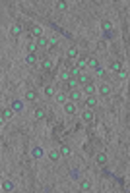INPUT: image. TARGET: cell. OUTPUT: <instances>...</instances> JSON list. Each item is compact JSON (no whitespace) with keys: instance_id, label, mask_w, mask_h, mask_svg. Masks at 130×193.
Segmentation results:
<instances>
[{"instance_id":"3957f363","label":"cell","mask_w":130,"mask_h":193,"mask_svg":"<svg viewBox=\"0 0 130 193\" xmlns=\"http://www.w3.org/2000/svg\"><path fill=\"white\" fill-rule=\"evenodd\" d=\"M68 99H70V101H80V99H84V93L78 91V89H74V91H70Z\"/></svg>"},{"instance_id":"8992f818","label":"cell","mask_w":130,"mask_h":193,"mask_svg":"<svg viewBox=\"0 0 130 193\" xmlns=\"http://www.w3.org/2000/svg\"><path fill=\"white\" fill-rule=\"evenodd\" d=\"M64 112L66 114H74V112H76V104H74V102H66V104H64Z\"/></svg>"},{"instance_id":"4dcf8cb0","label":"cell","mask_w":130,"mask_h":193,"mask_svg":"<svg viewBox=\"0 0 130 193\" xmlns=\"http://www.w3.org/2000/svg\"><path fill=\"white\" fill-rule=\"evenodd\" d=\"M25 99H27V101H35V99H37V93H35V91H27Z\"/></svg>"},{"instance_id":"d4e9b609","label":"cell","mask_w":130,"mask_h":193,"mask_svg":"<svg viewBox=\"0 0 130 193\" xmlns=\"http://www.w3.org/2000/svg\"><path fill=\"white\" fill-rule=\"evenodd\" d=\"M25 62L27 64H37V56H35V54H27V58H25Z\"/></svg>"},{"instance_id":"7402d4cb","label":"cell","mask_w":130,"mask_h":193,"mask_svg":"<svg viewBox=\"0 0 130 193\" xmlns=\"http://www.w3.org/2000/svg\"><path fill=\"white\" fill-rule=\"evenodd\" d=\"M60 156H62V155H60V151H51V153H49V158H51V160H58Z\"/></svg>"},{"instance_id":"5bb4252c","label":"cell","mask_w":130,"mask_h":193,"mask_svg":"<svg viewBox=\"0 0 130 193\" xmlns=\"http://www.w3.org/2000/svg\"><path fill=\"white\" fill-rule=\"evenodd\" d=\"M2 191H14V183L4 180V182H2Z\"/></svg>"},{"instance_id":"52a82bcc","label":"cell","mask_w":130,"mask_h":193,"mask_svg":"<svg viewBox=\"0 0 130 193\" xmlns=\"http://www.w3.org/2000/svg\"><path fill=\"white\" fill-rule=\"evenodd\" d=\"M31 156H33V158H41V156H43V149H41V147H33V149H31Z\"/></svg>"},{"instance_id":"7a4b0ae2","label":"cell","mask_w":130,"mask_h":193,"mask_svg":"<svg viewBox=\"0 0 130 193\" xmlns=\"http://www.w3.org/2000/svg\"><path fill=\"white\" fill-rule=\"evenodd\" d=\"M86 104H87V106H89V108H93V106H97V104H99V101H97V96H93V95H87V96H86Z\"/></svg>"},{"instance_id":"8fae6325","label":"cell","mask_w":130,"mask_h":193,"mask_svg":"<svg viewBox=\"0 0 130 193\" xmlns=\"http://www.w3.org/2000/svg\"><path fill=\"white\" fill-rule=\"evenodd\" d=\"M82 116H84V122H93V118H95L91 110H84V114H82Z\"/></svg>"},{"instance_id":"277c9868","label":"cell","mask_w":130,"mask_h":193,"mask_svg":"<svg viewBox=\"0 0 130 193\" xmlns=\"http://www.w3.org/2000/svg\"><path fill=\"white\" fill-rule=\"evenodd\" d=\"M12 108H14V112H22L23 110V101H20V99L12 101Z\"/></svg>"},{"instance_id":"5b68a950","label":"cell","mask_w":130,"mask_h":193,"mask_svg":"<svg viewBox=\"0 0 130 193\" xmlns=\"http://www.w3.org/2000/svg\"><path fill=\"white\" fill-rule=\"evenodd\" d=\"M56 102H58V104H66V102H68V95H66V93H56Z\"/></svg>"},{"instance_id":"f1b7e54d","label":"cell","mask_w":130,"mask_h":193,"mask_svg":"<svg viewBox=\"0 0 130 193\" xmlns=\"http://www.w3.org/2000/svg\"><path fill=\"white\" fill-rule=\"evenodd\" d=\"M82 189H84V191H89V189H91V182H89V180H84V182H82Z\"/></svg>"},{"instance_id":"74e56055","label":"cell","mask_w":130,"mask_h":193,"mask_svg":"<svg viewBox=\"0 0 130 193\" xmlns=\"http://www.w3.org/2000/svg\"><path fill=\"white\" fill-rule=\"evenodd\" d=\"M126 75H128V74H126V70H120V72H119V77H120V79H124Z\"/></svg>"},{"instance_id":"836d02e7","label":"cell","mask_w":130,"mask_h":193,"mask_svg":"<svg viewBox=\"0 0 130 193\" xmlns=\"http://www.w3.org/2000/svg\"><path fill=\"white\" fill-rule=\"evenodd\" d=\"M103 35H105V39H107V41H111V39H115V31H105Z\"/></svg>"},{"instance_id":"ba28073f","label":"cell","mask_w":130,"mask_h":193,"mask_svg":"<svg viewBox=\"0 0 130 193\" xmlns=\"http://www.w3.org/2000/svg\"><path fill=\"white\" fill-rule=\"evenodd\" d=\"M78 83H82V85H87V83H91V77L86 74H82L80 77H78Z\"/></svg>"},{"instance_id":"7c38bea8","label":"cell","mask_w":130,"mask_h":193,"mask_svg":"<svg viewBox=\"0 0 130 193\" xmlns=\"http://www.w3.org/2000/svg\"><path fill=\"white\" fill-rule=\"evenodd\" d=\"M95 160H97V164L103 166V164H107V155H105V153H99V155L95 156Z\"/></svg>"},{"instance_id":"83f0119b","label":"cell","mask_w":130,"mask_h":193,"mask_svg":"<svg viewBox=\"0 0 130 193\" xmlns=\"http://www.w3.org/2000/svg\"><path fill=\"white\" fill-rule=\"evenodd\" d=\"M111 70H113V72H120V70H122V64L117 60V62H113V64H111Z\"/></svg>"},{"instance_id":"d590c367","label":"cell","mask_w":130,"mask_h":193,"mask_svg":"<svg viewBox=\"0 0 130 193\" xmlns=\"http://www.w3.org/2000/svg\"><path fill=\"white\" fill-rule=\"evenodd\" d=\"M70 178H72V180H80V172H78V170H72V172H70Z\"/></svg>"},{"instance_id":"9a60e30c","label":"cell","mask_w":130,"mask_h":193,"mask_svg":"<svg viewBox=\"0 0 130 193\" xmlns=\"http://www.w3.org/2000/svg\"><path fill=\"white\" fill-rule=\"evenodd\" d=\"M87 68H91V70H97V68H99L97 58H89V60H87Z\"/></svg>"},{"instance_id":"f546056e","label":"cell","mask_w":130,"mask_h":193,"mask_svg":"<svg viewBox=\"0 0 130 193\" xmlns=\"http://www.w3.org/2000/svg\"><path fill=\"white\" fill-rule=\"evenodd\" d=\"M56 10L66 12V10H68V4H66V2H56Z\"/></svg>"},{"instance_id":"8d00e7d4","label":"cell","mask_w":130,"mask_h":193,"mask_svg":"<svg viewBox=\"0 0 130 193\" xmlns=\"http://www.w3.org/2000/svg\"><path fill=\"white\" fill-rule=\"evenodd\" d=\"M95 74H97L99 77H101V75H105V70H103V68H101V66H99L97 70H95Z\"/></svg>"},{"instance_id":"d6a6232c","label":"cell","mask_w":130,"mask_h":193,"mask_svg":"<svg viewBox=\"0 0 130 193\" xmlns=\"http://www.w3.org/2000/svg\"><path fill=\"white\" fill-rule=\"evenodd\" d=\"M27 50H29V54H35V50H37L35 43H29V44H27Z\"/></svg>"},{"instance_id":"6da1fadb","label":"cell","mask_w":130,"mask_h":193,"mask_svg":"<svg viewBox=\"0 0 130 193\" xmlns=\"http://www.w3.org/2000/svg\"><path fill=\"white\" fill-rule=\"evenodd\" d=\"M12 116H14V108H4V110H2V122L12 120Z\"/></svg>"},{"instance_id":"4316f807","label":"cell","mask_w":130,"mask_h":193,"mask_svg":"<svg viewBox=\"0 0 130 193\" xmlns=\"http://www.w3.org/2000/svg\"><path fill=\"white\" fill-rule=\"evenodd\" d=\"M101 27H103L105 31H113V23L109 22V19H105V22H103V23H101Z\"/></svg>"},{"instance_id":"d6986e66","label":"cell","mask_w":130,"mask_h":193,"mask_svg":"<svg viewBox=\"0 0 130 193\" xmlns=\"http://www.w3.org/2000/svg\"><path fill=\"white\" fill-rule=\"evenodd\" d=\"M99 95H103V96L111 95V87H109V85H101V87H99Z\"/></svg>"},{"instance_id":"ffe728a7","label":"cell","mask_w":130,"mask_h":193,"mask_svg":"<svg viewBox=\"0 0 130 193\" xmlns=\"http://www.w3.org/2000/svg\"><path fill=\"white\" fill-rule=\"evenodd\" d=\"M33 118H35V120H43V118H45V110H41V108H37V110L33 112Z\"/></svg>"},{"instance_id":"44dd1931","label":"cell","mask_w":130,"mask_h":193,"mask_svg":"<svg viewBox=\"0 0 130 193\" xmlns=\"http://www.w3.org/2000/svg\"><path fill=\"white\" fill-rule=\"evenodd\" d=\"M80 56V52H78V48L76 47H72L70 50H68V58H78Z\"/></svg>"},{"instance_id":"e575fe53","label":"cell","mask_w":130,"mask_h":193,"mask_svg":"<svg viewBox=\"0 0 130 193\" xmlns=\"http://www.w3.org/2000/svg\"><path fill=\"white\" fill-rule=\"evenodd\" d=\"M43 68H45V70H53V62H51V60H45Z\"/></svg>"},{"instance_id":"603a6c76","label":"cell","mask_w":130,"mask_h":193,"mask_svg":"<svg viewBox=\"0 0 130 193\" xmlns=\"http://www.w3.org/2000/svg\"><path fill=\"white\" fill-rule=\"evenodd\" d=\"M66 87H68L70 91H74V89L78 87V79H70V81H66Z\"/></svg>"},{"instance_id":"cb8c5ba5","label":"cell","mask_w":130,"mask_h":193,"mask_svg":"<svg viewBox=\"0 0 130 193\" xmlns=\"http://www.w3.org/2000/svg\"><path fill=\"white\" fill-rule=\"evenodd\" d=\"M78 68H80V70L82 72H84V70H86V68H87V60H84V58H78Z\"/></svg>"},{"instance_id":"2e32d148","label":"cell","mask_w":130,"mask_h":193,"mask_svg":"<svg viewBox=\"0 0 130 193\" xmlns=\"http://www.w3.org/2000/svg\"><path fill=\"white\" fill-rule=\"evenodd\" d=\"M60 155H62V156H70L72 155V149L68 147V145H62V147H60Z\"/></svg>"},{"instance_id":"30bf717a","label":"cell","mask_w":130,"mask_h":193,"mask_svg":"<svg viewBox=\"0 0 130 193\" xmlns=\"http://www.w3.org/2000/svg\"><path fill=\"white\" fill-rule=\"evenodd\" d=\"M31 35H33V37H43V27H39V25H35V27H33V29H31Z\"/></svg>"},{"instance_id":"ac0fdd59","label":"cell","mask_w":130,"mask_h":193,"mask_svg":"<svg viewBox=\"0 0 130 193\" xmlns=\"http://www.w3.org/2000/svg\"><path fill=\"white\" fill-rule=\"evenodd\" d=\"M37 44H39V47H51V41L47 37H39L37 39Z\"/></svg>"},{"instance_id":"e0dca14e","label":"cell","mask_w":130,"mask_h":193,"mask_svg":"<svg viewBox=\"0 0 130 193\" xmlns=\"http://www.w3.org/2000/svg\"><path fill=\"white\" fill-rule=\"evenodd\" d=\"M70 79H72V75H70V72H68V70L60 72V81H64V83H66V81H70Z\"/></svg>"},{"instance_id":"4fadbf2b","label":"cell","mask_w":130,"mask_h":193,"mask_svg":"<svg viewBox=\"0 0 130 193\" xmlns=\"http://www.w3.org/2000/svg\"><path fill=\"white\" fill-rule=\"evenodd\" d=\"M84 91H86V95H93L97 89H95V85H93V83H87V85H84Z\"/></svg>"},{"instance_id":"9c48e42d","label":"cell","mask_w":130,"mask_h":193,"mask_svg":"<svg viewBox=\"0 0 130 193\" xmlns=\"http://www.w3.org/2000/svg\"><path fill=\"white\" fill-rule=\"evenodd\" d=\"M82 74H84V72H82L78 66H72V68H70V75H72V77H76V79H78Z\"/></svg>"},{"instance_id":"484cf974","label":"cell","mask_w":130,"mask_h":193,"mask_svg":"<svg viewBox=\"0 0 130 193\" xmlns=\"http://www.w3.org/2000/svg\"><path fill=\"white\" fill-rule=\"evenodd\" d=\"M12 35H16V37H18V35H22V25H20V23H16V25L12 27Z\"/></svg>"},{"instance_id":"1f68e13d","label":"cell","mask_w":130,"mask_h":193,"mask_svg":"<svg viewBox=\"0 0 130 193\" xmlns=\"http://www.w3.org/2000/svg\"><path fill=\"white\" fill-rule=\"evenodd\" d=\"M45 95H47V96H53V95H54V87H53V85H47V87H45Z\"/></svg>"}]
</instances>
